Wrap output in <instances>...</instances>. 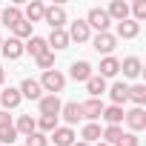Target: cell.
I'll list each match as a JSON object with an SVG mask.
<instances>
[{"label": "cell", "mask_w": 146, "mask_h": 146, "mask_svg": "<svg viewBox=\"0 0 146 146\" xmlns=\"http://www.w3.org/2000/svg\"><path fill=\"white\" fill-rule=\"evenodd\" d=\"M37 83H40V89H43V92H49V95H57V92H63V86H66V78H63V72H57V69H49V72H43V78H40Z\"/></svg>", "instance_id": "6da1fadb"}, {"label": "cell", "mask_w": 146, "mask_h": 146, "mask_svg": "<svg viewBox=\"0 0 146 146\" xmlns=\"http://www.w3.org/2000/svg\"><path fill=\"white\" fill-rule=\"evenodd\" d=\"M109 15H106V9H100V6H95V9H89V15H86V26L89 29H98V35L100 32H109Z\"/></svg>", "instance_id": "7a4b0ae2"}, {"label": "cell", "mask_w": 146, "mask_h": 146, "mask_svg": "<svg viewBox=\"0 0 146 146\" xmlns=\"http://www.w3.org/2000/svg\"><path fill=\"white\" fill-rule=\"evenodd\" d=\"M92 46H95V52L98 54H112L115 52V46H117V37L115 35H109V32H100V35H95V40H92Z\"/></svg>", "instance_id": "3957f363"}, {"label": "cell", "mask_w": 146, "mask_h": 146, "mask_svg": "<svg viewBox=\"0 0 146 146\" xmlns=\"http://www.w3.org/2000/svg\"><path fill=\"white\" fill-rule=\"evenodd\" d=\"M43 20H46L52 29H63V26H66V9H63V6H46Z\"/></svg>", "instance_id": "277c9868"}, {"label": "cell", "mask_w": 146, "mask_h": 146, "mask_svg": "<svg viewBox=\"0 0 146 146\" xmlns=\"http://www.w3.org/2000/svg\"><path fill=\"white\" fill-rule=\"evenodd\" d=\"M37 103H40V115H46V117H57L60 115V106H63L57 95H43Z\"/></svg>", "instance_id": "5b68a950"}, {"label": "cell", "mask_w": 146, "mask_h": 146, "mask_svg": "<svg viewBox=\"0 0 146 146\" xmlns=\"http://www.w3.org/2000/svg\"><path fill=\"white\" fill-rule=\"evenodd\" d=\"M80 115H83L86 120L95 123V120L103 115V100H100V98H89L86 103H80Z\"/></svg>", "instance_id": "8992f818"}, {"label": "cell", "mask_w": 146, "mask_h": 146, "mask_svg": "<svg viewBox=\"0 0 146 146\" xmlns=\"http://www.w3.org/2000/svg\"><path fill=\"white\" fill-rule=\"evenodd\" d=\"M123 120L129 123L132 135H135V132H143V129H146V112H143V109H137V106H135L132 112H126V115H123Z\"/></svg>", "instance_id": "52a82bcc"}, {"label": "cell", "mask_w": 146, "mask_h": 146, "mask_svg": "<svg viewBox=\"0 0 146 146\" xmlns=\"http://www.w3.org/2000/svg\"><path fill=\"white\" fill-rule=\"evenodd\" d=\"M66 35H69V40H75V43H86L89 35H92V29L86 26V20H75V23H72V29H69Z\"/></svg>", "instance_id": "ba28073f"}, {"label": "cell", "mask_w": 146, "mask_h": 146, "mask_svg": "<svg viewBox=\"0 0 146 146\" xmlns=\"http://www.w3.org/2000/svg\"><path fill=\"white\" fill-rule=\"evenodd\" d=\"M106 15H109V20L123 23V20H129V3H123V0H112L109 9H106Z\"/></svg>", "instance_id": "9c48e42d"}, {"label": "cell", "mask_w": 146, "mask_h": 146, "mask_svg": "<svg viewBox=\"0 0 146 146\" xmlns=\"http://www.w3.org/2000/svg\"><path fill=\"white\" fill-rule=\"evenodd\" d=\"M20 98H29V100H40L43 98V89H40V83L37 80H32V78H26L23 83H20Z\"/></svg>", "instance_id": "30bf717a"}, {"label": "cell", "mask_w": 146, "mask_h": 146, "mask_svg": "<svg viewBox=\"0 0 146 146\" xmlns=\"http://www.w3.org/2000/svg\"><path fill=\"white\" fill-rule=\"evenodd\" d=\"M69 75L72 78H75V80H89L92 78V63L89 60H75V63H72V69H69Z\"/></svg>", "instance_id": "8fae6325"}, {"label": "cell", "mask_w": 146, "mask_h": 146, "mask_svg": "<svg viewBox=\"0 0 146 146\" xmlns=\"http://www.w3.org/2000/svg\"><path fill=\"white\" fill-rule=\"evenodd\" d=\"M49 49L52 52H60V49H66L72 40H69V35H66V29H52V35H49Z\"/></svg>", "instance_id": "7c38bea8"}, {"label": "cell", "mask_w": 146, "mask_h": 146, "mask_svg": "<svg viewBox=\"0 0 146 146\" xmlns=\"http://www.w3.org/2000/svg\"><path fill=\"white\" fill-rule=\"evenodd\" d=\"M23 52H29L32 57H40V54H46V52H49V43H46V37L32 35V37H29V43L23 46Z\"/></svg>", "instance_id": "4fadbf2b"}, {"label": "cell", "mask_w": 146, "mask_h": 146, "mask_svg": "<svg viewBox=\"0 0 146 146\" xmlns=\"http://www.w3.org/2000/svg\"><path fill=\"white\" fill-rule=\"evenodd\" d=\"M52 140H54V146H72L75 143V132H72V126H57L52 132Z\"/></svg>", "instance_id": "5bb4252c"}, {"label": "cell", "mask_w": 146, "mask_h": 146, "mask_svg": "<svg viewBox=\"0 0 146 146\" xmlns=\"http://www.w3.org/2000/svg\"><path fill=\"white\" fill-rule=\"evenodd\" d=\"M20 100H23V98H20V92H17V89H12V86L0 92V103H3V112L17 109V106H20Z\"/></svg>", "instance_id": "9a60e30c"}, {"label": "cell", "mask_w": 146, "mask_h": 146, "mask_svg": "<svg viewBox=\"0 0 146 146\" xmlns=\"http://www.w3.org/2000/svg\"><path fill=\"white\" fill-rule=\"evenodd\" d=\"M43 12H46V6L40 0H32V3L23 9V20L26 23H37V20H43Z\"/></svg>", "instance_id": "2e32d148"}, {"label": "cell", "mask_w": 146, "mask_h": 146, "mask_svg": "<svg viewBox=\"0 0 146 146\" xmlns=\"http://www.w3.org/2000/svg\"><path fill=\"white\" fill-rule=\"evenodd\" d=\"M0 52H3L9 60H17V57L23 54V40H17V37H9V40H3Z\"/></svg>", "instance_id": "e0dca14e"}, {"label": "cell", "mask_w": 146, "mask_h": 146, "mask_svg": "<svg viewBox=\"0 0 146 146\" xmlns=\"http://www.w3.org/2000/svg\"><path fill=\"white\" fill-rule=\"evenodd\" d=\"M15 132H17V135H23V137H29L32 132H37V120H35L32 115H20V117H17V123H15Z\"/></svg>", "instance_id": "ac0fdd59"}, {"label": "cell", "mask_w": 146, "mask_h": 146, "mask_svg": "<svg viewBox=\"0 0 146 146\" xmlns=\"http://www.w3.org/2000/svg\"><path fill=\"white\" fill-rule=\"evenodd\" d=\"M137 35H140V23H135L132 17H129V20H123V23H117V37L132 40V37H137Z\"/></svg>", "instance_id": "d6986e66"}, {"label": "cell", "mask_w": 146, "mask_h": 146, "mask_svg": "<svg viewBox=\"0 0 146 146\" xmlns=\"http://www.w3.org/2000/svg\"><path fill=\"white\" fill-rule=\"evenodd\" d=\"M109 98H112V106H123L126 100H129V86L120 80V83H115L112 89H109Z\"/></svg>", "instance_id": "ffe728a7"}, {"label": "cell", "mask_w": 146, "mask_h": 146, "mask_svg": "<svg viewBox=\"0 0 146 146\" xmlns=\"http://www.w3.org/2000/svg\"><path fill=\"white\" fill-rule=\"evenodd\" d=\"M123 115H126L123 106H103V115H100V117H103L109 126H120V123H123Z\"/></svg>", "instance_id": "44dd1931"}, {"label": "cell", "mask_w": 146, "mask_h": 146, "mask_svg": "<svg viewBox=\"0 0 146 146\" xmlns=\"http://www.w3.org/2000/svg\"><path fill=\"white\" fill-rule=\"evenodd\" d=\"M60 115H63V120L72 126V123H78L83 115H80V103H75V100H72V103H63L60 106Z\"/></svg>", "instance_id": "7402d4cb"}, {"label": "cell", "mask_w": 146, "mask_h": 146, "mask_svg": "<svg viewBox=\"0 0 146 146\" xmlns=\"http://www.w3.org/2000/svg\"><path fill=\"white\" fill-rule=\"evenodd\" d=\"M117 72H120V60H117V57L109 54V57L100 60V78H103V80H106V78H115Z\"/></svg>", "instance_id": "603a6c76"}, {"label": "cell", "mask_w": 146, "mask_h": 146, "mask_svg": "<svg viewBox=\"0 0 146 146\" xmlns=\"http://www.w3.org/2000/svg\"><path fill=\"white\" fill-rule=\"evenodd\" d=\"M86 92H89L92 98H100V95L106 92V80H103L100 75H92V78L86 80Z\"/></svg>", "instance_id": "cb8c5ba5"}, {"label": "cell", "mask_w": 146, "mask_h": 146, "mask_svg": "<svg viewBox=\"0 0 146 146\" xmlns=\"http://www.w3.org/2000/svg\"><path fill=\"white\" fill-rule=\"evenodd\" d=\"M120 69H123L126 78H137L140 69H143V63H140V57H126V60L120 63Z\"/></svg>", "instance_id": "d4e9b609"}, {"label": "cell", "mask_w": 146, "mask_h": 146, "mask_svg": "<svg viewBox=\"0 0 146 146\" xmlns=\"http://www.w3.org/2000/svg\"><path fill=\"white\" fill-rule=\"evenodd\" d=\"M20 20H23V12H20V6H6V9H3V23H6L9 29H12L15 23H20Z\"/></svg>", "instance_id": "484cf974"}, {"label": "cell", "mask_w": 146, "mask_h": 146, "mask_svg": "<svg viewBox=\"0 0 146 146\" xmlns=\"http://www.w3.org/2000/svg\"><path fill=\"white\" fill-rule=\"evenodd\" d=\"M120 137H123V129H120V126H106V129L100 132V140L109 143V146H115Z\"/></svg>", "instance_id": "4316f807"}, {"label": "cell", "mask_w": 146, "mask_h": 146, "mask_svg": "<svg viewBox=\"0 0 146 146\" xmlns=\"http://www.w3.org/2000/svg\"><path fill=\"white\" fill-rule=\"evenodd\" d=\"M129 100L137 106V109H143V103H146V86H129Z\"/></svg>", "instance_id": "83f0119b"}, {"label": "cell", "mask_w": 146, "mask_h": 146, "mask_svg": "<svg viewBox=\"0 0 146 146\" xmlns=\"http://www.w3.org/2000/svg\"><path fill=\"white\" fill-rule=\"evenodd\" d=\"M80 137H83V143H98L100 140V126L98 123H86L83 132H80Z\"/></svg>", "instance_id": "f1b7e54d"}, {"label": "cell", "mask_w": 146, "mask_h": 146, "mask_svg": "<svg viewBox=\"0 0 146 146\" xmlns=\"http://www.w3.org/2000/svg\"><path fill=\"white\" fill-rule=\"evenodd\" d=\"M12 37H17V40H23V37H32V23H26V20L15 23V26H12Z\"/></svg>", "instance_id": "f546056e"}, {"label": "cell", "mask_w": 146, "mask_h": 146, "mask_svg": "<svg viewBox=\"0 0 146 146\" xmlns=\"http://www.w3.org/2000/svg\"><path fill=\"white\" fill-rule=\"evenodd\" d=\"M54 129H57V117H46V115H40V120H37V132L46 135V132H54Z\"/></svg>", "instance_id": "4dcf8cb0"}, {"label": "cell", "mask_w": 146, "mask_h": 146, "mask_svg": "<svg viewBox=\"0 0 146 146\" xmlns=\"http://www.w3.org/2000/svg\"><path fill=\"white\" fill-rule=\"evenodd\" d=\"M35 60H37V69H43V72H49V69L54 66V52L49 49L46 54H40V57H35Z\"/></svg>", "instance_id": "1f68e13d"}, {"label": "cell", "mask_w": 146, "mask_h": 146, "mask_svg": "<svg viewBox=\"0 0 146 146\" xmlns=\"http://www.w3.org/2000/svg\"><path fill=\"white\" fill-rule=\"evenodd\" d=\"M132 12H135V23H140V20H146V0H135V6H132Z\"/></svg>", "instance_id": "d6a6232c"}, {"label": "cell", "mask_w": 146, "mask_h": 146, "mask_svg": "<svg viewBox=\"0 0 146 146\" xmlns=\"http://www.w3.org/2000/svg\"><path fill=\"white\" fill-rule=\"evenodd\" d=\"M26 146H49V137L40 135V132H32V135L26 137Z\"/></svg>", "instance_id": "836d02e7"}, {"label": "cell", "mask_w": 146, "mask_h": 146, "mask_svg": "<svg viewBox=\"0 0 146 146\" xmlns=\"http://www.w3.org/2000/svg\"><path fill=\"white\" fill-rule=\"evenodd\" d=\"M17 140V132H15V126H9V129H0V146H3V143H15Z\"/></svg>", "instance_id": "e575fe53"}, {"label": "cell", "mask_w": 146, "mask_h": 146, "mask_svg": "<svg viewBox=\"0 0 146 146\" xmlns=\"http://www.w3.org/2000/svg\"><path fill=\"white\" fill-rule=\"evenodd\" d=\"M115 146H140V140H137V137H135L132 132H123V137H120V140H117Z\"/></svg>", "instance_id": "d590c367"}, {"label": "cell", "mask_w": 146, "mask_h": 146, "mask_svg": "<svg viewBox=\"0 0 146 146\" xmlns=\"http://www.w3.org/2000/svg\"><path fill=\"white\" fill-rule=\"evenodd\" d=\"M12 126V115L9 112H0V129H9Z\"/></svg>", "instance_id": "8d00e7d4"}, {"label": "cell", "mask_w": 146, "mask_h": 146, "mask_svg": "<svg viewBox=\"0 0 146 146\" xmlns=\"http://www.w3.org/2000/svg\"><path fill=\"white\" fill-rule=\"evenodd\" d=\"M6 83V72H3V66H0V86Z\"/></svg>", "instance_id": "74e56055"}, {"label": "cell", "mask_w": 146, "mask_h": 146, "mask_svg": "<svg viewBox=\"0 0 146 146\" xmlns=\"http://www.w3.org/2000/svg\"><path fill=\"white\" fill-rule=\"evenodd\" d=\"M72 146H89V143H83V140H75V143H72Z\"/></svg>", "instance_id": "f35d334b"}, {"label": "cell", "mask_w": 146, "mask_h": 146, "mask_svg": "<svg viewBox=\"0 0 146 146\" xmlns=\"http://www.w3.org/2000/svg\"><path fill=\"white\" fill-rule=\"evenodd\" d=\"M95 146H109V143H103V140H98V143H95Z\"/></svg>", "instance_id": "ab89813d"}, {"label": "cell", "mask_w": 146, "mask_h": 146, "mask_svg": "<svg viewBox=\"0 0 146 146\" xmlns=\"http://www.w3.org/2000/svg\"><path fill=\"white\" fill-rule=\"evenodd\" d=\"M0 46H3V37H0Z\"/></svg>", "instance_id": "60d3db41"}]
</instances>
